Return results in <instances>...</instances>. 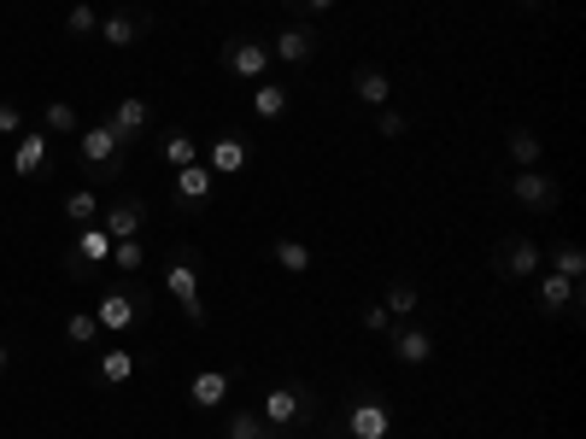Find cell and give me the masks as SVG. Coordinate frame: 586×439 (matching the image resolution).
<instances>
[{"label": "cell", "instance_id": "cell-1", "mask_svg": "<svg viewBox=\"0 0 586 439\" xmlns=\"http://www.w3.org/2000/svg\"><path fill=\"white\" fill-rule=\"evenodd\" d=\"M259 416H264L276 433H282V428H305V422H317V416H323V399H317L305 381H287V387H270V392H264Z\"/></svg>", "mask_w": 586, "mask_h": 439}, {"label": "cell", "instance_id": "cell-2", "mask_svg": "<svg viewBox=\"0 0 586 439\" xmlns=\"http://www.w3.org/2000/svg\"><path fill=\"white\" fill-rule=\"evenodd\" d=\"M164 293L182 305L188 328H205V299H200V253L194 246H182V253H171V269H164Z\"/></svg>", "mask_w": 586, "mask_h": 439}, {"label": "cell", "instance_id": "cell-3", "mask_svg": "<svg viewBox=\"0 0 586 439\" xmlns=\"http://www.w3.org/2000/svg\"><path fill=\"white\" fill-rule=\"evenodd\" d=\"M505 194H511L528 217H552V212H557V200H563V187H557V176H546V171L534 164V171L505 176Z\"/></svg>", "mask_w": 586, "mask_h": 439}, {"label": "cell", "instance_id": "cell-4", "mask_svg": "<svg viewBox=\"0 0 586 439\" xmlns=\"http://www.w3.org/2000/svg\"><path fill=\"white\" fill-rule=\"evenodd\" d=\"M493 269L505 282H534L539 269H546V246H539L534 235H511V241L493 246Z\"/></svg>", "mask_w": 586, "mask_h": 439}, {"label": "cell", "instance_id": "cell-5", "mask_svg": "<svg viewBox=\"0 0 586 439\" xmlns=\"http://www.w3.org/2000/svg\"><path fill=\"white\" fill-rule=\"evenodd\" d=\"M218 59H223V71L241 76V82H264L270 76V41L264 35H229Z\"/></svg>", "mask_w": 586, "mask_h": 439}, {"label": "cell", "instance_id": "cell-6", "mask_svg": "<svg viewBox=\"0 0 586 439\" xmlns=\"http://www.w3.org/2000/svg\"><path fill=\"white\" fill-rule=\"evenodd\" d=\"M94 323H100V334H130V328L146 323V299L130 287H107L94 305Z\"/></svg>", "mask_w": 586, "mask_h": 439}, {"label": "cell", "instance_id": "cell-7", "mask_svg": "<svg viewBox=\"0 0 586 439\" xmlns=\"http://www.w3.org/2000/svg\"><path fill=\"white\" fill-rule=\"evenodd\" d=\"M77 153H82V164H89V171H100V176H118V171H123V141L112 135V123H82Z\"/></svg>", "mask_w": 586, "mask_h": 439}, {"label": "cell", "instance_id": "cell-8", "mask_svg": "<svg viewBox=\"0 0 586 439\" xmlns=\"http://www.w3.org/2000/svg\"><path fill=\"white\" fill-rule=\"evenodd\" d=\"M317 48H323L317 24H287V30L270 35V59H282V65H293V71H305L311 59H317Z\"/></svg>", "mask_w": 586, "mask_h": 439}, {"label": "cell", "instance_id": "cell-9", "mask_svg": "<svg viewBox=\"0 0 586 439\" xmlns=\"http://www.w3.org/2000/svg\"><path fill=\"white\" fill-rule=\"evenodd\" d=\"M539 310H546V317H580L586 310V293H580V282H563V276H552V269H539Z\"/></svg>", "mask_w": 586, "mask_h": 439}, {"label": "cell", "instance_id": "cell-10", "mask_svg": "<svg viewBox=\"0 0 586 439\" xmlns=\"http://www.w3.org/2000/svg\"><path fill=\"white\" fill-rule=\"evenodd\" d=\"M53 171V135L48 130H24L18 135V146H12V176H48Z\"/></svg>", "mask_w": 586, "mask_h": 439}, {"label": "cell", "instance_id": "cell-11", "mask_svg": "<svg viewBox=\"0 0 586 439\" xmlns=\"http://www.w3.org/2000/svg\"><path fill=\"white\" fill-rule=\"evenodd\" d=\"M387 340H393V358H400V364H411V369L434 364V334H428L423 323H416V317L393 323V328H387Z\"/></svg>", "mask_w": 586, "mask_h": 439}, {"label": "cell", "instance_id": "cell-12", "mask_svg": "<svg viewBox=\"0 0 586 439\" xmlns=\"http://www.w3.org/2000/svg\"><path fill=\"white\" fill-rule=\"evenodd\" d=\"M82 264H94V269H107V264H112V235H107V228H100V223H82L77 246L65 253V269H71V276H89V269H82Z\"/></svg>", "mask_w": 586, "mask_h": 439}, {"label": "cell", "instance_id": "cell-13", "mask_svg": "<svg viewBox=\"0 0 586 439\" xmlns=\"http://www.w3.org/2000/svg\"><path fill=\"white\" fill-rule=\"evenodd\" d=\"M100 228H107L112 241H135L141 228H146V200H141V194H130V200L100 205Z\"/></svg>", "mask_w": 586, "mask_h": 439}, {"label": "cell", "instance_id": "cell-14", "mask_svg": "<svg viewBox=\"0 0 586 439\" xmlns=\"http://www.w3.org/2000/svg\"><path fill=\"white\" fill-rule=\"evenodd\" d=\"M393 433V410L382 399H358L346 410V439H387Z\"/></svg>", "mask_w": 586, "mask_h": 439}, {"label": "cell", "instance_id": "cell-15", "mask_svg": "<svg viewBox=\"0 0 586 439\" xmlns=\"http://www.w3.org/2000/svg\"><path fill=\"white\" fill-rule=\"evenodd\" d=\"M229 387H235V375H229V369H200L194 381H188V405H194V410H223Z\"/></svg>", "mask_w": 586, "mask_h": 439}, {"label": "cell", "instance_id": "cell-16", "mask_svg": "<svg viewBox=\"0 0 586 439\" xmlns=\"http://www.w3.org/2000/svg\"><path fill=\"white\" fill-rule=\"evenodd\" d=\"M146 24H153V18H146V12H107V18H100V41H107V48H135V41L146 35Z\"/></svg>", "mask_w": 586, "mask_h": 439}, {"label": "cell", "instance_id": "cell-17", "mask_svg": "<svg viewBox=\"0 0 586 439\" xmlns=\"http://www.w3.org/2000/svg\"><path fill=\"white\" fill-rule=\"evenodd\" d=\"M112 135L123 141V146H130V141H141L146 135V123H153V106H146V100L141 94H130V100H118V106H112Z\"/></svg>", "mask_w": 586, "mask_h": 439}, {"label": "cell", "instance_id": "cell-18", "mask_svg": "<svg viewBox=\"0 0 586 439\" xmlns=\"http://www.w3.org/2000/svg\"><path fill=\"white\" fill-rule=\"evenodd\" d=\"M246 159H253V146H246L241 135H218V141H212V153H205L200 164H205L212 176H241V171H246Z\"/></svg>", "mask_w": 586, "mask_h": 439}, {"label": "cell", "instance_id": "cell-19", "mask_svg": "<svg viewBox=\"0 0 586 439\" xmlns=\"http://www.w3.org/2000/svg\"><path fill=\"white\" fill-rule=\"evenodd\" d=\"M352 100H358V106H387V100H393V76L382 65H358V71H352Z\"/></svg>", "mask_w": 586, "mask_h": 439}, {"label": "cell", "instance_id": "cell-20", "mask_svg": "<svg viewBox=\"0 0 586 439\" xmlns=\"http://www.w3.org/2000/svg\"><path fill=\"white\" fill-rule=\"evenodd\" d=\"M212 171H205V164H182V171H176V200L188 205V212H200V205L205 200H212Z\"/></svg>", "mask_w": 586, "mask_h": 439}, {"label": "cell", "instance_id": "cell-21", "mask_svg": "<svg viewBox=\"0 0 586 439\" xmlns=\"http://www.w3.org/2000/svg\"><path fill=\"white\" fill-rule=\"evenodd\" d=\"M311 258H317V253H311L305 241H293V235L270 241V264H276V269H287V276H305V269H311Z\"/></svg>", "mask_w": 586, "mask_h": 439}, {"label": "cell", "instance_id": "cell-22", "mask_svg": "<svg viewBox=\"0 0 586 439\" xmlns=\"http://www.w3.org/2000/svg\"><path fill=\"white\" fill-rule=\"evenodd\" d=\"M287 106H293L287 82H259V89H253V112H259L264 123H276V118H287Z\"/></svg>", "mask_w": 586, "mask_h": 439}, {"label": "cell", "instance_id": "cell-23", "mask_svg": "<svg viewBox=\"0 0 586 439\" xmlns=\"http://www.w3.org/2000/svg\"><path fill=\"white\" fill-rule=\"evenodd\" d=\"M94 375H100V387H123V381H135V358H130V346H112L107 358L94 364Z\"/></svg>", "mask_w": 586, "mask_h": 439}, {"label": "cell", "instance_id": "cell-24", "mask_svg": "<svg viewBox=\"0 0 586 439\" xmlns=\"http://www.w3.org/2000/svg\"><path fill=\"white\" fill-rule=\"evenodd\" d=\"M382 305L393 310V323H405V317H416V305H423V293H416V282L393 276V282H387V299H382Z\"/></svg>", "mask_w": 586, "mask_h": 439}, {"label": "cell", "instance_id": "cell-25", "mask_svg": "<svg viewBox=\"0 0 586 439\" xmlns=\"http://www.w3.org/2000/svg\"><path fill=\"white\" fill-rule=\"evenodd\" d=\"M552 276H563V282H586V253H580V241L552 246Z\"/></svg>", "mask_w": 586, "mask_h": 439}, {"label": "cell", "instance_id": "cell-26", "mask_svg": "<svg viewBox=\"0 0 586 439\" xmlns=\"http://www.w3.org/2000/svg\"><path fill=\"white\" fill-rule=\"evenodd\" d=\"M41 130L48 135H82V118H77V106H65V100H48V106H41Z\"/></svg>", "mask_w": 586, "mask_h": 439}, {"label": "cell", "instance_id": "cell-27", "mask_svg": "<svg viewBox=\"0 0 586 439\" xmlns=\"http://www.w3.org/2000/svg\"><path fill=\"white\" fill-rule=\"evenodd\" d=\"M159 153H164V164H171V171H182V164H200V141L182 135V130H171V135L159 141Z\"/></svg>", "mask_w": 586, "mask_h": 439}, {"label": "cell", "instance_id": "cell-28", "mask_svg": "<svg viewBox=\"0 0 586 439\" xmlns=\"http://www.w3.org/2000/svg\"><path fill=\"white\" fill-rule=\"evenodd\" d=\"M107 269H118V276H135V269H146L141 235H135V241H112V264H107Z\"/></svg>", "mask_w": 586, "mask_h": 439}, {"label": "cell", "instance_id": "cell-29", "mask_svg": "<svg viewBox=\"0 0 586 439\" xmlns=\"http://www.w3.org/2000/svg\"><path fill=\"white\" fill-rule=\"evenodd\" d=\"M229 439H276V428H270L259 410H235L229 416Z\"/></svg>", "mask_w": 586, "mask_h": 439}, {"label": "cell", "instance_id": "cell-30", "mask_svg": "<svg viewBox=\"0 0 586 439\" xmlns=\"http://www.w3.org/2000/svg\"><path fill=\"white\" fill-rule=\"evenodd\" d=\"M65 217H71V223H100L94 187H71V194H65Z\"/></svg>", "mask_w": 586, "mask_h": 439}, {"label": "cell", "instance_id": "cell-31", "mask_svg": "<svg viewBox=\"0 0 586 439\" xmlns=\"http://www.w3.org/2000/svg\"><path fill=\"white\" fill-rule=\"evenodd\" d=\"M511 164L516 171H534L539 164V135L534 130H511Z\"/></svg>", "mask_w": 586, "mask_h": 439}, {"label": "cell", "instance_id": "cell-32", "mask_svg": "<svg viewBox=\"0 0 586 439\" xmlns=\"http://www.w3.org/2000/svg\"><path fill=\"white\" fill-rule=\"evenodd\" d=\"M65 340H71V346H94V340H100L94 310H77V317H65Z\"/></svg>", "mask_w": 586, "mask_h": 439}, {"label": "cell", "instance_id": "cell-33", "mask_svg": "<svg viewBox=\"0 0 586 439\" xmlns=\"http://www.w3.org/2000/svg\"><path fill=\"white\" fill-rule=\"evenodd\" d=\"M375 135H382V141H400V135H405V112H400V106H375Z\"/></svg>", "mask_w": 586, "mask_h": 439}, {"label": "cell", "instance_id": "cell-34", "mask_svg": "<svg viewBox=\"0 0 586 439\" xmlns=\"http://www.w3.org/2000/svg\"><path fill=\"white\" fill-rule=\"evenodd\" d=\"M24 135V106L18 100H0V141H18Z\"/></svg>", "mask_w": 586, "mask_h": 439}, {"label": "cell", "instance_id": "cell-35", "mask_svg": "<svg viewBox=\"0 0 586 439\" xmlns=\"http://www.w3.org/2000/svg\"><path fill=\"white\" fill-rule=\"evenodd\" d=\"M65 30H71V35H94V30H100V12L89 7V0H82V7L65 12Z\"/></svg>", "mask_w": 586, "mask_h": 439}, {"label": "cell", "instance_id": "cell-36", "mask_svg": "<svg viewBox=\"0 0 586 439\" xmlns=\"http://www.w3.org/2000/svg\"><path fill=\"white\" fill-rule=\"evenodd\" d=\"M364 328H370V334H387V328H393V310H387V305H364Z\"/></svg>", "mask_w": 586, "mask_h": 439}, {"label": "cell", "instance_id": "cell-37", "mask_svg": "<svg viewBox=\"0 0 586 439\" xmlns=\"http://www.w3.org/2000/svg\"><path fill=\"white\" fill-rule=\"evenodd\" d=\"M282 7H305V12H329L334 0H282Z\"/></svg>", "mask_w": 586, "mask_h": 439}, {"label": "cell", "instance_id": "cell-38", "mask_svg": "<svg viewBox=\"0 0 586 439\" xmlns=\"http://www.w3.org/2000/svg\"><path fill=\"white\" fill-rule=\"evenodd\" d=\"M7 364H12V358H7V346H0V369H7Z\"/></svg>", "mask_w": 586, "mask_h": 439}, {"label": "cell", "instance_id": "cell-39", "mask_svg": "<svg viewBox=\"0 0 586 439\" xmlns=\"http://www.w3.org/2000/svg\"><path fill=\"white\" fill-rule=\"evenodd\" d=\"M305 439H311V433H305Z\"/></svg>", "mask_w": 586, "mask_h": 439}]
</instances>
